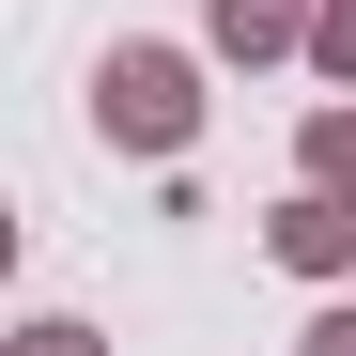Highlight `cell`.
<instances>
[{"mask_svg":"<svg viewBox=\"0 0 356 356\" xmlns=\"http://www.w3.org/2000/svg\"><path fill=\"white\" fill-rule=\"evenodd\" d=\"M108 140H140V155L186 140V63H170V47H124V63H108Z\"/></svg>","mask_w":356,"mask_h":356,"instance_id":"cell-1","label":"cell"},{"mask_svg":"<svg viewBox=\"0 0 356 356\" xmlns=\"http://www.w3.org/2000/svg\"><path fill=\"white\" fill-rule=\"evenodd\" d=\"M279 248H294V264H341V248H356V202H341V186H325V202H294V217H279Z\"/></svg>","mask_w":356,"mask_h":356,"instance_id":"cell-2","label":"cell"},{"mask_svg":"<svg viewBox=\"0 0 356 356\" xmlns=\"http://www.w3.org/2000/svg\"><path fill=\"white\" fill-rule=\"evenodd\" d=\"M217 47H294V0H217Z\"/></svg>","mask_w":356,"mask_h":356,"instance_id":"cell-3","label":"cell"},{"mask_svg":"<svg viewBox=\"0 0 356 356\" xmlns=\"http://www.w3.org/2000/svg\"><path fill=\"white\" fill-rule=\"evenodd\" d=\"M310 170H325L341 202H356V124H310Z\"/></svg>","mask_w":356,"mask_h":356,"instance_id":"cell-4","label":"cell"},{"mask_svg":"<svg viewBox=\"0 0 356 356\" xmlns=\"http://www.w3.org/2000/svg\"><path fill=\"white\" fill-rule=\"evenodd\" d=\"M310 356H356V310H325V325H310Z\"/></svg>","mask_w":356,"mask_h":356,"instance_id":"cell-5","label":"cell"},{"mask_svg":"<svg viewBox=\"0 0 356 356\" xmlns=\"http://www.w3.org/2000/svg\"><path fill=\"white\" fill-rule=\"evenodd\" d=\"M31 356H93V341H78V325H31Z\"/></svg>","mask_w":356,"mask_h":356,"instance_id":"cell-6","label":"cell"}]
</instances>
